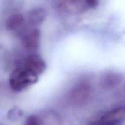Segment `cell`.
Listing matches in <instances>:
<instances>
[{
	"label": "cell",
	"mask_w": 125,
	"mask_h": 125,
	"mask_svg": "<svg viewBox=\"0 0 125 125\" xmlns=\"http://www.w3.org/2000/svg\"><path fill=\"white\" fill-rule=\"evenodd\" d=\"M47 17V12L42 7H35L29 12L28 14V22L33 28H36L43 23Z\"/></svg>",
	"instance_id": "cell-8"
},
{
	"label": "cell",
	"mask_w": 125,
	"mask_h": 125,
	"mask_svg": "<svg viewBox=\"0 0 125 125\" xmlns=\"http://www.w3.org/2000/svg\"><path fill=\"white\" fill-rule=\"evenodd\" d=\"M24 125H41L39 115L32 114L27 117Z\"/></svg>",
	"instance_id": "cell-11"
},
{
	"label": "cell",
	"mask_w": 125,
	"mask_h": 125,
	"mask_svg": "<svg viewBox=\"0 0 125 125\" xmlns=\"http://www.w3.org/2000/svg\"><path fill=\"white\" fill-rule=\"evenodd\" d=\"M123 79V76L120 73L109 71L104 73L100 78V86L106 90L114 89L119 85Z\"/></svg>",
	"instance_id": "cell-6"
},
{
	"label": "cell",
	"mask_w": 125,
	"mask_h": 125,
	"mask_svg": "<svg viewBox=\"0 0 125 125\" xmlns=\"http://www.w3.org/2000/svg\"><path fill=\"white\" fill-rule=\"evenodd\" d=\"M87 9H94L99 4V0H85Z\"/></svg>",
	"instance_id": "cell-12"
},
{
	"label": "cell",
	"mask_w": 125,
	"mask_h": 125,
	"mask_svg": "<svg viewBox=\"0 0 125 125\" xmlns=\"http://www.w3.org/2000/svg\"><path fill=\"white\" fill-rule=\"evenodd\" d=\"M55 4L62 10L78 13L87 9L85 0H54Z\"/></svg>",
	"instance_id": "cell-5"
},
{
	"label": "cell",
	"mask_w": 125,
	"mask_h": 125,
	"mask_svg": "<svg viewBox=\"0 0 125 125\" xmlns=\"http://www.w3.org/2000/svg\"><path fill=\"white\" fill-rule=\"evenodd\" d=\"M39 76L23 66L17 67L10 74L9 83L12 90L21 92L37 82Z\"/></svg>",
	"instance_id": "cell-1"
},
{
	"label": "cell",
	"mask_w": 125,
	"mask_h": 125,
	"mask_svg": "<svg viewBox=\"0 0 125 125\" xmlns=\"http://www.w3.org/2000/svg\"><path fill=\"white\" fill-rule=\"evenodd\" d=\"M25 19L21 13H14L10 16L6 21V28L8 30L15 31L23 26Z\"/></svg>",
	"instance_id": "cell-10"
},
{
	"label": "cell",
	"mask_w": 125,
	"mask_h": 125,
	"mask_svg": "<svg viewBox=\"0 0 125 125\" xmlns=\"http://www.w3.org/2000/svg\"><path fill=\"white\" fill-rule=\"evenodd\" d=\"M125 120V103L111 109L105 112L99 122L115 125Z\"/></svg>",
	"instance_id": "cell-4"
},
{
	"label": "cell",
	"mask_w": 125,
	"mask_h": 125,
	"mask_svg": "<svg viewBox=\"0 0 125 125\" xmlns=\"http://www.w3.org/2000/svg\"><path fill=\"white\" fill-rule=\"evenodd\" d=\"M91 125H112V124H109V123H103V122H97L96 123H93Z\"/></svg>",
	"instance_id": "cell-14"
},
{
	"label": "cell",
	"mask_w": 125,
	"mask_h": 125,
	"mask_svg": "<svg viewBox=\"0 0 125 125\" xmlns=\"http://www.w3.org/2000/svg\"><path fill=\"white\" fill-rule=\"evenodd\" d=\"M39 116L41 125H62L60 116L53 111H45Z\"/></svg>",
	"instance_id": "cell-9"
},
{
	"label": "cell",
	"mask_w": 125,
	"mask_h": 125,
	"mask_svg": "<svg viewBox=\"0 0 125 125\" xmlns=\"http://www.w3.org/2000/svg\"><path fill=\"white\" fill-rule=\"evenodd\" d=\"M20 112L18 111H15V110H13V111H10L9 115V118H12V119H14V118H18V117H20Z\"/></svg>",
	"instance_id": "cell-13"
},
{
	"label": "cell",
	"mask_w": 125,
	"mask_h": 125,
	"mask_svg": "<svg viewBox=\"0 0 125 125\" xmlns=\"http://www.w3.org/2000/svg\"><path fill=\"white\" fill-rule=\"evenodd\" d=\"M91 94V86L87 81H83L76 84L68 94L70 103L74 106H80L87 101Z\"/></svg>",
	"instance_id": "cell-2"
},
{
	"label": "cell",
	"mask_w": 125,
	"mask_h": 125,
	"mask_svg": "<svg viewBox=\"0 0 125 125\" xmlns=\"http://www.w3.org/2000/svg\"><path fill=\"white\" fill-rule=\"evenodd\" d=\"M23 67L39 76L45 72L46 65L43 59L39 55L31 54L26 57Z\"/></svg>",
	"instance_id": "cell-3"
},
{
	"label": "cell",
	"mask_w": 125,
	"mask_h": 125,
	"mask_svg": "<svg viewBox=\"0 0 125 125\" xmlns=\"http://www.w3.org/2000/svg\"><path fill=\"white\" fill-rule=\"evenodd\" d=\"M40 38V31L37 28H33L23 35L22 43L26 49L30 51H35L39 47Z\"/></svg>",
	"instance_id": "cell-7"
}]
</instances>
